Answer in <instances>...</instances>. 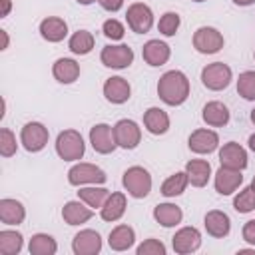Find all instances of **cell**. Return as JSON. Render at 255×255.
<instances>
[{
	"label": "cell",
	"mask_w": 255,
	"mask_h": 255,
	"mask_svg": "<svg viewBox=\"0 0 255 255\" xmlns=\"http://www.w3.org/2000/svg\"><path fill=\"white\" fill-rule=\"evenodd\" d=\"M153 219L163 227H175L177 223H181L183 211L175 203H159L153 207Z\"/></svg>",
	"instance_id": "obj_28"
},
{
	"label": "cell",
	"mask_w": 255,
	"mask_h": 255,
	"mask_svg": "<svg viewBox=\"0 0 255 255\" xmlns=\"http://www.w3.org/2000/svg\"><path fill=\"white\" fill-rule=\"evenodd\" d=\"M126 20H128V26L135 34H145L153 26V12H151V8L147 4L133 2V4H129L128 12H126Z\"/></svg>",
	"instance_id": "obj_8"
},
{
	"label": "cell",
	"mask_w": 255,
	"mask_h": 255,
	"mask_svg": "<svg viewBox=\"0 0 255 255\" xmlns=\"http://www.w3.org/2000/svg\"><path fill=\"white\" fill-rule=\"evenodd\" d=\"M24 247V237L18 231L2 229L0 231V253L2 255H18Z\"/></svg>",
	"instance_id": "obj_32"
},
{
	"label": "cell",
	"mask_w": 255,
	"mask_h": 255,
	"mask_svg": "<svg viewBox=\"0 0 255 255\" xmlns=\"http://www.w3.org/2000/svg\"><path fill=\"white\" fill-rule=\"evenodd\" d=\"M141 56H143L145 64H149V66H163V64L169 60L171 50H169V46H167L165 42H161V40H149V42L143 44Z\"/></svg>",
	"instance_id": "obj_21"
},
{
	"label": "cell",
	"mask_w": 255,
	"mask_h": 255,
	"mask_svg": "<svg viewBox=\"0 0 255 255\" xmlns=\"http://www.w3.org/2000/svg\"><path fill=\"white\" fill-rule=\"evenodd\" d=\"M100 60L106 68H114V70H124L128 66H131L133 62V50L126 44H118V46H106L102 48Z\"/></svg>",
	"instance_id": "obj_9"
},
{
	"label": "cell",
	"mask_w": 255,
	"mask_h": 255,
	"mask_svg": "<svg viewBox=\"0 0 255 255\" xmlns=\"http://www.w3.org/2000/svg\"><path fill=\"white\" fill-rule=\"evenodd\" d=\"M18 149V143H16V135L12 133V129L8 128H2L0 129V155L2 157H12Z\"/></svg>",
	"instance_id": "obj_38"
},
{
	"label": "cell",
	"mask_w": 255,
	"mask_h": 255,
	"mask_svg": "<svg viewBox=\"0 0 255 255\" xmlns=\"http://www.w3.org/2000/svg\"><path fill=\"white\" fill-rule=\"evenodd\" d=\"M201 118L207 126L211 128H223L229 124V110L225 104L221 102H207L203 106V112H201Z\"/></svg>",
	"instance_id": "obj_23"
},
{
	"label": "cell",
	"mask_w": 255,
	"mask_h": 255,
	"mask_svg": "<svg viewBox=\"0 0 255 255\" xmlns=\"http://www.w3.org/2000/svg\"><path fill=\"white\" fill-rule=\"evenodd\" d=\"M233 207H235L237 213H249V211L255 209V191L251 189V185L245 187V189H241V191L235 195Z\"/></svg>",
	"instance_id": "obj_36"
},
{
	"label": "cell",
	"mask_w": 255,
	"mask_h": 255,
	"mask_svg": "<svg viewBox=\"0 0 255 255\" xmlns=\"http://www.w3.org/2000/svg\"><path fill=\"white\" fill-rule=\"evenodd\" d=\"M90 143L92 147L102 153V155H108L112 153L118 143H116V137H114V128L108 126V124H96L92 129H90Z\"/></svg>",
	"instance_id": "obj_11"
},
{
	"label": "cell",
	"mask_w": 255,
	"mask_h": 255,
	"mask_svg": "<svg viewBox=\"0 0 255 255\" xmlns=\"http://www.w3.org/2000/svg\"><path fill=\"white\" fill-rule=\"evenodd\" d=\"M251 189L255 191V175H253V179H251Z\"/></svg>",
	"instance_id": "obj_50"
},
{
	"label": "cell",
	"mask_w": 255,
	"mask_h": 255,
	"mask_svg": "<svg viewBox=\"0 0 255 255\" xmlns=\"http://www.w3.org/2000/svg\"><path fill=\"white\" fill-rule=\"evenodd\" d=\"M40 36L46 40V42H62L66 36H68V24L64 18L60 16H48L40 22Z\"/></svg>",
	"instance_id": "obj_19"
},
{
	"label": "cell",
	"mask_w": 255,
	"mask_h": 255,
	"mask_svg": "<svg viewBox=\"0 0 255 255\" xmlns=\"http://www.w3.org/2000/svg\"><path fill=\"white\" fill-rule=\"evenodd\" d=\"M233 80V72L227 64L223 62H213V64H207L203 70H201V84L211 90V92H219V90H225Z\"/></svg>",
	"instance_id": "obj_4"
},
{
	"label": "cell",
	"mask_w": 255,
	"mask_h": 255,
	"mask_svg": "<svg viewBox=\"0 0 255 255\" xmlns=\"http://www.w3.org/2000/svg\"><path fill=\"white\" fill-rule=\"evenodd\" d=\"M189 183V177L185 171H175L173 175H169L163 183H161V193L165 197H175V195H181L185 191Z\"/></svg>",
	"instance_id": "obj_34"
},
{
	"label": "cell",
	"mask_w": 255,
	"mask_h": 255,
	"mask_svg": "<svg viewBox=\"0 0 255 255\" xmlns=\"http://www.w3.org/2000/svg\"><path fill=\"white\" fill-rule=\"evenodd\" d=\"M114 137L120 147L133 149V147H137V143L141 139V129L133 120H120L114 126Z\"/></svg>",
	"instance_id": "obj_10"
},
{
	"label": "cell",
	"mask_w": 255,
	"mask_h": 255,
	"mask_svg": "<svg viewBox=\"0 0 255 255\" xmlns=\"http://www.w3.org/2000/svg\"><path fill=\"white\" fill-rule=\"evenodd\" d=\"M78 197L90 205L92 209H102V205L106 203V199L110 197V191L106 187H100V185H92V187H82L78 191Z\"/></svg>",
	"instance_id": "obj_33"
},
{
	"label": "cell",
	"mask_w": 255,
	"mask_h": 255,
	"mask_svg": "<svg viewBox=\"0 0 255 255\" xmlns=\"http://www.w3.org/2000/svg\"><path fill=\"white\" fill-rule=\"evenodd\" d=\"M48 137H50L48 128L44 124H40V122H28L20 131V143L30 153L42 151L46 147V143H48Z\"/></svg>",
	"instance_id": "obj_6"
},
{
	"label": "cell",
	"mask_w": 255,
	"mask_h": 255,
	"mask_svg": "<svg viewBox=\"0 0 255 255\" xmlns=\"http://www.w3.org/2000/svg\"><path fill=\"white\" fill-rule=\"evenodd\" d=\"M185 173L193 187H205L211 177V165L205 159H189L185 163Z\"/></svg>",
	"instance_id": "obj_25"
},
{
	"label": "cell",
	"mask_w": 255,
	"mask_h": 255,
	"mask_svg": "<svg viewBox=\"0 0 255 255\" xmlns=\"http://www.w3.org/2000/svg\"><path fill=\"white\" fill-rule=\"evenodd\" d=\"M237 6H251V4H255V0H233Z\"/></svg>",
	"instance_id": "obj_45"
},
{
	"label": "cell",
	"mask_w": 255,
	"mask_h": 255,
	"mask_svg": "<svg viewBox=\"0 0 255 255\" xmlns=\"http://www.w3.org/2000/svg\"><path fill=\"white\" fill-rule=\"evenodd\" d=\"M78 4H82V6H88V4H92V2H98V0H76Z\"/></svg>",
	"instance_id": "obj_48"
},
{
	"label": "cell",
	"mask_w": 255,
	"mask_h": 255,
	"mask_svg": "<svg viewBox=\"0 0 255 255\" xmlns=\"http://www.w3.org/2000/svg\"><path fill=\"white\" fill-rule=\"evenodd\" d=\"M104 96L110 104H126L131 96V86L122 76H112L104 84Z\"/></svg>",
	"instance_id": "obj_17"
},
{
	"label": "cell",
	"mask_w": 255,
	"mask_h": 255,
	"mask_svg": "<svg viewBox=\"0 0 255 255\" xmlns=\"http://www.w3.org/2000/svg\"><path fill=\"white\" fill-rule=\"evenodd\" d=\"M157 96L167 106H181L189 96V80L179 70L165 72L157 82Z\"/></svg>",
	"instance_id": "obj_1"
},
{
	"label": "cell",
	"mask_w": 255,
	"mask_h": 255,
	"mask_svg": "<svg viewBox=\"0 0 255 255\" xmlns=\"http://www.w3.org/2000/svg\"><path fill=\"white\" fill-rule=\"evenodd\" d=\"M0 34H2V40H4V42H2V50H6V48H8V42H10V40H8V32H6V30H0Z\"/></svg>",
	"instance_id": "obj_44"
},
{
	"label": "cell",
	"mask_w": 255,
	"mask_h": 255,
	"mask_svg": "<svg viewBox=\"0 0 255 255\" xmlns=\"http://www.w3.org/2000/svg\"><path fill=\"white\" fill-rule=\"evenodd\" d=\"M28 251L30 255H54L58 251V243L48 233H36L28 243Z\"/></svg>",
	"instance_id": "obj_30"
},
{
	"label": "cell",
	"mask_w": 255,
	"mask_h": 255,
	"mask_svg": "<svg viewBox=\"0 0 255 255\" xmlns=\"http://www.w3.org/2000/svg\"><path fill=\"white\" fill-rule=\"evenodd\" d=\"M187 145H189V149H191L193 153H199V155L211 153V151H215L217 145H219V135H217L213 129L201 128V129L191 131V135H189V139H187Z\"/></svg>",
	"instance_id": "obj_14"
},
{
	"label": "cell",
	"mask_w": 255,
	"mask_h": 255,
	"mask_svg": "<svg viewBox=\"0 0 255 255\" xmlns=\"http://www.w3.org/2000/svg\"><path fill=\"white\" fill-rule=\"evenodd\" d=\"M251 122H253V124H255V108H253V110H251Z\"/></svg>",
	"instance_id": "obj_49"
},
{
	"label": "cell",
	"mask_w": 255,
	"mask_h": 255,
	"mask_svg": "<svg viewBox=\"0 0 255 255\" xmlns=\"http://www.w3.org/2000/svg\"><path fill=\"white\" fill-rule=\"evenodd\" d=\"M86 151V143L84 137L80 135V131L76 129H64L58 133L56 137V153L60 155V159L64 161H76L82 159Z\"/></svg>",
	"instance_id": "obj_2"
},
{
	"label": "cell",
	"mask_w": 255,
	"mask_h": 255,
	"mask_svg": "<svg viewBox=\"0 0 255 255\" xmlns=\"http://www.w3.org/2000/svg\"><path fill=\"white\" fill-rule=\"evenodd\" d=\"M94 217V211L90 205H86L82 199L78 201H68L64 207H62V219L68 223V225H82L86 221H90Z\"/></svg>",
	"instance_id": "obj_20"
},
{
	"label": "cell",
	"mask_w": 255,
	"mask_h": 255,
	"mask_svg": "<svg viewBox=\"0 0 255 255\" xmlns=\"http://www.w3.org/2000/svg\"><path fill=\"white\" fill-rule=\"evenodd\" d=\"M122 183L126 187V191L135 197V199H143L149 195L151 191V175L145 167L141 165H131L124 171V177H122Z\"/></svg>",
	"instance_id": "obj_3"
},
{
	"label": "cell",
	"mask_w": 255,
	"mask_h": 255,
	"mask_svg": "<svg viewBox=\"0 0 255 255\" xmlns=\"http://www.w3.org/2000/svg\"><path fill=\"white\" fill-rule=\"evenodd\" d=\"M253 58H255V54H253Z\"/></svg>",
	"instance_id": "obj_52"
},
{
	"label": "cell",
	"mask_w": 255,
	"mask_h": 255,
	"mask_svg": "<svg viewBox=\"0 0 255 255\" xmlns=\"http://www.w3.org/2000/svg\"><path fill=\"white\" fill-rule=\"evenodd\" d=\"M52 74L60 84H72L80 76V64L72 58H58L52 66Z\"/></svg>",
	"instance_id": "obj_26"
},
{
	"label": "cell",
	"mask_w": 255,
	"mask_h": 255,
	"mask_svg": "<svg viewBox=\"0 0 255 255\" xmlns=\"http://www.w3.org/2000/svg\"><path fill=\"white\" fill-rule=\"evenodd\" d=\"M237 94L243 100L255 102V72L247 70V72L239 74V78H237Z\"/></svg>",
	"instance_id": "obj_35"
},
{
	"label": "cell",
	"mask_w": 255,
	"mask_h": 255,
	"mask_svg": "<svg viewBox=\"0 0 255 255\" xmlns=\"http://www.w3.org/2000/svg\"><path fill=\"white\" fill-rule=\"evenodd\" d=\"M193 2H205V0H193Z\"/></svg>",
	"instance_id": "obj_51"
},
{
	"label": "cell",
	"mask_w": 255,
	"mask_h": 255,
	"mask_svg": "<svg viewBox=\"0 0 255 255\" xmlns=\"http://www.w3.org/2000/svg\"><path fill=\"white\" fill-rule=\"evenodd\" d=\"M102 32H104V36H106L108 40H122L124 34H126V28H124V24H122L120 20L110 18V20H106V22L102 24Z\"/></svg>",
	"instance_id": "obj_39"
},
{
	"label": "cell",
	"mask_w": 255,
	"mask_h": 255,
	"mask_svg": "<svg viewBox=\"0 0 255 255\" xmlns=\"http://www.w3.org/2000/svg\"><path fill=\"white\" fill-rule=\"evenodd\" d=\"M243 241H247L249 245L255 247V219H251L243 225Z\"/></svg>",
	"instance_id": "obj_41"
},
{
	"label": "cell",
	"mask_w": 255,
	"mask_h": 255,
	"mask_svg": "<svg viewBox=\"0 0 255 255\" xmlns=\"http://www.w3.org/2000/svg\"><path fill=\"white\" fill-rule=\"evenodd\" d=\"M26 217V209L18 199L4 197L0 199V221L4 225H20Z\"/></svg>",
	"instance_id": "obj_22"
},
{
	"label": "cell",
	"mask_w": 255,
	"mask_h": 255,
	"mask_svg": "<svg viewBox=\"0 0 255 255\" xmlns=\"http://www.w3.org/2000/svg\"><path fill=\"white\" fill-rule=\"evenodd\" d=\"M203 225H205V231L211 235V237H217V239H223L229 235L231 231V219L227 213L219 211V209H211L205 213L203 217Z\"/></svg>",
	"instance_id": "obj_18"
},
{
	"label": "cell",
	"mask_w": 255,
	"mask_h": 255,
	"mask_svg": "<svg viewBox=\"0 0 255 255\" xmlns=\"http://www.w3.org/2000/svg\"><path fill=\"white\" fill-rule=\"evenodd\" d=\"M126 207H128L126 195L122 191H114V193H110V197L106 199V203L100 209L102 219L104 221H118L126 213Z\"/></svg>",
	"instance_id": "obj_27"
},
{
	"label": "cell",
	"mask_w": 255,
	"mask_h": 255,
	"mask_svg": "<svg viewBox=\"0 0 255 255\" xmlns=\"http://www.w3.org/2000/svg\"><path fill=\"white\" fill-rule=\"evenodd\" d=\"M108 179L106 171L94 163H76L68 171L70 185H102Z\"/></svg>",
	"instance_id": "obj_5"
},
{
	"label": "cell",
	"mask_w": 255,
	"mask_h": 255,
	"mask_svg": "<svg viewBox=\"0 0 255 255\" xmlns=\"http://www.w3.org/2000/svg\"><path fill=\"white\" fill-rule=\"evenodd\" d=\"M72 251L76 255H96L102 251V237L94 229H82L72 239Z\"/></svg>",
	"instance_id": "obj_13"
},
{
	"label": "cell",
	"mask_w": 255,
	"mask_h": 255,
	"mask_svg": "<svg viewBox=\"0 0 255 255\" xmlns=\"http://www.w3.org/2000/svg\"><path fill=\"white\" fill-rule=\"evenodd\" d=\"M108 243L114 251H128L135 243V231L129 225H118L110 231Z\"/></svg>",
	"instance_id": "obj_29"
},
{
	"label": "cell",
	"mask_w": 255,
	"mask_h": 255,
	"mask_svg": "<svg viewBox=\"0 0 255 255\" xmlns=\"http://www.w3.org/2000/svg\"><path fill=\"white\" fill-rule=\"evenodd\" d=\"M179 24H181V18L177 12H165L157 22V30L163 36H175L179 30Z\"/></svg>",
	"instance_id": "obj_37"
},
{
	"label": "cell",
	"mask_w": 255,
	"mask_h": 255,
	"mask_svg": "<svg viewBox=\"0 0 255 255\" xmlns=\"http://www.w3.org/2000/svg\"><path fill=\"white\" fill-rule=\"evenodd\" d=\"M225 40H223V34L217 30V28H211V26H201L195 30L193 34V48L199 52V54H217L221 48H223Z\"/></svg>",
	"instance_id": "obj_7"
},
{
	"label": "cell",
	"mask_w": 255,
	"mask_h": 255,
	"mask_svg": "<svg viewBox=\"0 0 255 255\" xmlns=\"http://www.w3.org/2000/svg\"><path fill=\"white\" fill-rule=\"evenodd\" d=\"M247 253H255V249H239L237 255H247Z\"/></svg>",
	"instance_id": "obj_47"
},
{
	"label": "cell",
	"mask_w": 255,
	"mask_h": 255,
	"mask_svg": "<svg viewBox=\"0 0 255 255\" xmlns=\"http://www.w3.org/2000/svg\"><path fill=\"white\" fill-rule=\"evenodd\" d=\"M241 183H243V175H241L239 169H231V167L221 165V167L215 171L213 185H215V191H217L219 195H231Z\"/></svg>",
	"instance_id": "obj_16"
},
{
	"label": "cell",
	"mask_w": 255,
	"mask_h": 255,
	"mask_svg": "<svg viewBox=\"0 0 255 255\" xmlns=\"http://www.w3.org/2000/svg\"><path fill=\"white\" fill-rule=\"evenodd\" d=\"M165 245L159 241V239H145L141 245H137L135 253L137 255H165Z\"/></svg>",
	"instance_id": "obj_40"
},
{
	"label": "cell",
	"mask_w": 255,
	"mask_h": 255,
	"mask_svg": "<svg viewBox=\"0 0 255 255\" xmlns=\"http://www.w3.org/2000/svg\"><path fill=\"white\" fill-rule=\"evenodd\" d=\"M143 126L149 133L153 135H161L169 129V116L161 110V108H147L143 114Z\"/></svg>",
	"instance_id": "obj_24"
},
{
	"label": "cell",
	"mask_w": 255,
	"mask_h": 255,
	"mask_svg": "<svg viewBox=\"0 0 255 255\" xmlns=\"http://www.w3.org/2000/svg\"><path fill=\"white\" fill-rule=\"evenodd\" d=\"M94 42H96V40H94V34H92V32H88V30H78V32H74V34L70 36L68 48H70V52L76 54V56H86V54L92 52Z\"/></svg>",
	"instance_id": "obj_31"
},
{
	"label": "cell",
	"mask_w": 255,
	"mask_h": 255,
	"mask_svg": "<svg viewBox=\"0 0 255 255\" xmlns=\"http://www.w3.org/2000/svg\"><path fill=\"white\" fill-rule=\"evenodd\" d=\"M98 4L108 12H118L124 6V0H98Z\"/></svg>",
	"instance_id": "obj_42"
},
{
	"label": "cell",
	"mask_w": 255,
	"mask_h": 255,
	"mask_svg": "<svg viewBox=\"0 0 255 255\" xmlns=\"http://www.w3.org/2000/svg\"><path fill=\"white\" fill-rule=\"evenodd\" d=\"M171 245H173V251L179 255L193 253L201 247V233L195 227H181L171 237Z\"/></svg>",
	"instance_id": "obj_12"
},
{
	"label": "cell",
	"mask_w": 255,
	"mask_h": 255,
	"mask_svg": "<svg viewBox=\"0 0 255 255\" xmlns=\"http://www.w3.org/2000/svg\"><path fill=\"white\" fill-rule=\"evenodd\" d=\"M0 4H2V12H0V18H6V16L10 14V10H12V2H10V0H0Z\"/></svg>",
	"instance_id": "obj_43"
},
{
	"label": "cell",
	"mask_w": 255,
	"mask_h": 255,
	"mask_svg": "<svg viewBox=\"0 0 255 255\" xmlns=\"http://www.w3.org/2000/svg\"><path fill=\"white\" fill-rule=\"evenodd\" d=\"M219 161H221V165L231 167V169H239V171H243L249 163L245 147H241L237 141L223 143V147L219 149Z\"/></svg>",
	"instance_id": "obj_15"
},
{
	"label": "cell",
	"mask_w": 255,
	"mask_h": 255,
	"mask_svg": "<svg viewBox=\"0 0 255 255\" xmlns=\"http://www.w3.org/2000/svg\"><path fill=\"white\" fill-rule=\"evenodd\" d=\"M247 143H249V149L255 153V133H251V135H249V141H247Z\"/></svg>",
	"instance_id": "obj_46"
}]
</instances>
